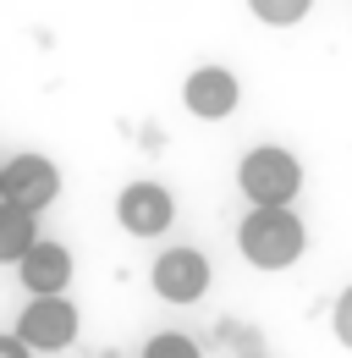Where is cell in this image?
I'll use <instances>...</instances> for the list:
<instances>
[{
	"label": "cell",
	"mask_w": 352,
	"mask_h": 358,
	"mask_svg": "<svg viewBox=\"0 0 352 358\" xmlns=\"http://www.w3.org/2000/svg\"><path fill=\"white\" fill-rule=\"evenodd\" d=\"M237 254L254 270H286L308 254V226L292 210H248L237 226Z\"/></svg>",
	"instance_id": "obj_1"
},
{
	"label": "cell",
	"mask_w": 352,
	"mask_h": 358,
	"mask_svg": "<svg viewBox=\"0 0 352 358\" xmlns=\"http://www.w3.org/2000/svg\"><path fill=\"white\" fill-rule=\"evenodd\" d=\"M237 187H242L248 210H292V199L303 193V166L292 149L259 143L237 160Z\"/></svg>",
	"instance_id": "obj_2"
},
{
	"label": "cell",
	"mask_w": 352,
	"mask_h": 358,
	"mask_svg": "<svg viewBox=\"0 0 352 358\" xmlns=\"http://www.w3.org/2000/svg\"><path fill=\"white\" fill-rule=\"evenodd\" d=\"M0 199L39 221V210H50L61 199V166L50 155H11V160H0Z\"/></svg>",
	"instance_id": "obj_3"
},
{
	"label": "cell",
	"mask_w": 352,
	"mask_h": 358,
	"mask_svg": "<svg viewBox=\"0 0 352 358\" xmlns=\"http://www.w3.org/2000/svg\"><path fill=\"white\" fill-rule=\"evenodd\" d=\"M78 303L72 298H28V309L17 314V342L28 353H66L78 342Z\"/></svg>",
	"instance_id": "obj_4"
},
{
	"label": "cell",
	"mask_w": 352,
	"mask_h": 358,
	"mask_svg": "<svg viewBox=\"0 0 352 358\" xmlns=\"http://www.w3.org/2000/svg\"><path fill=\"white\" fill-rule=\"evenodd\" d=\"M149 281H154V298H160V303L187 309V303H198V298L210 292L215 265H210L198 248H166V254L154 259V270H149Z\"/></svg>",
	"instance_id": "obj_5"
},
{
	"label": "cell",
	"mask_w": 352,
	"mask_h": 358,
	"mask_svg": "<svg viewBox=\"0 0 352 358\" xmlns=\"http://www.w3.org/2000/svg\"><path fill=\"white\" fill-rule=\"evenodd\" d=\"M176 221V199L166 182H127L122 193H116V226L132 231V237H160V231H171Z\"/></svg>",
	"instance_id": "obj_6"
},
{
	"label": "cell",
	"mask_w": 352,
	"mask_h": 358,
	"mask_svg": "<svg viewBox=\"0 0 352 358\" xmlns=\"http://www.w3.org/2000/svg\"><path fill=\"white\" fill-rule=\"evenodd\" d=\"M182 105L198 122H226L242 105V83H237L231 66H193L187 83H182Z\"/></svg>",
	"instance_id": "obj_7"
},
{
	"label": "cell",
	"mask_w": 352,
	"mask_h": 358,
	"mask_svg": "<svg viewBox=\"0 0 352 358\" xmlns=\"http://www.w3.org/2000/svg\"><path fill=\"white\" fill-rule=\"evenodd\" d=\"M72 270H78V265H72V248L39 237V243L17 259V281H22V292H28V298H66Z\"/></svg>",
	"instance_id": "obj_8"
},
{
	"label": "cell",
	"mask_w": 352,
	"mask_h": 358,
	"mask_svg": "<svg viewBox=\"0 0 352 358\" xmlns=\"http://www.w3.org/2000/svg\"><path fill=\"white\" fill-rule=\"evenodd\" d=\"M34 243H39V221L22 215V210H11V204L0 199V265H17Z\"/></svg>",
	"instance_id": "obj_9"
},
{
	"label": "cell",
	"mask_w": 352,
	"mask_h": 358,
	"mask_svg": "<svg viewBox=\"0 0 352 358\" xmlns=\"http://www.w3.org/2000/svg\"><path fill=\"white\" fill-rule=\"evenodd\" d=\"M143 358H204V353H198V342L187 331H154L143 342Z\"/></svg>",
	"instance_id": "obj_10"
},
{
	"label": "cell",
	"mask_w": 352,
	"mask_h": 358,
	"mask_svg": "<svg viewBox=\"0 0 352 358\" xmlns=\"http://www.w3.org/2000/svg\"><path fill=\"white\" fill-rule=\"evenodd\" d=\"M254 17L270 22V28H292L308 17V0H254Z\"/></svg>",
	"instance_id": "obj_11"
},
{
	"label": "cell",
	"mask_w": 352,
	"mask_h": 358,
	"mask_svg": "<svg viewBox=\"0 0 352 358\" xmlns=\"http://www.w3.org/2000/svg\"><path fill=\"white\" fill-rule=\"evenodd\" d=\"M336 342H342V348H352V292H342V298H336Z\"/></svg>",
	"instance_id": "obj_12"
},
{
	"label": "cell",
	"mask_w": 352,
	"mask_h": 358,
	"mask_svg": "<svg viewBox=\"0 0 352 358\" xmlns=\"http://www.w3.org/2000/svg\"><path fill=\"white\" fill-rule=\"evenodd\" d=\"M0 358H34V353H28V348H22L11 331H0Z\"/></svg>",
	"instance_id": "obj_13"
},
{
	"label": "cell",
	"mask_w": 352,
	"mask_h": 358,
	"mask_svg": "<svg viewBox=\"0 0 352 358\" xmlns=\"http://www.w3.org/2000/svg\"><path fill=\"white\" fill-rule=\"evenodd\" d=\"M254 358H259V353H254Z\"/></svg>",
	"instance_id": "obj_14"
}]
</instances>
